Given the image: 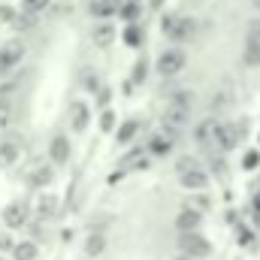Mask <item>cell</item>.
<instances>
[{
    "label": "cell",
    "mask_w": 260,
    "mask_h": 260,
    "mask_svg": "<svg viewBox=\"0 0 260 260\" xmlns=\"http://www.w3.org/2000/svg\"><path fill=\"white\" fill-rule=\"evenodd\" d=\"M118 0H94L91 3V15H97V18H109V15H115L118 12Z\"/></svg>",
    "instance_id": "15"
},
{
    "label": "cell",
    "mask_w": 260,
    "mask_h": 260,
    "mask_svg": "<svg viewBox=\"0 0 260 260\" xmlns=\"http://www.w3.org/2000/svg\"><path fill=\"white\" fill-rule=\"evenodd\" d=\"M124 43L133 46V49H136V46H142V30H139V24H130L127 30H124Z\"/></svg>",
    "instance_id": "24"
},
{
    "label": "cell",
    "mask_w": 260,
    "mask_h": 260,
    "mask_svg": "<svg viewBox=\"0 0 260 260\" xmlns=\"http://www.w3.org/2000/svg\"><path fill=\"white\" fill-rule=\"evenodd\" d=\"M106 251V236L103 233H91L88 239H85V254L88 257H100Z\"/></svg>",
    "instance_id": "14"
},
{
    "label": "cell",
    "mask_w": 260,
    "mask_h": 260,
    "mask_svg": "<svg viewBox=\"0 0 260 260\" xmlns=\"http://www.w3.org/2000/svg\"><path fill=\"white\" fill-rule=\"evenodd\" d=\"M12 24H15V27H21V30H27V27H34V24H37V12H21V15H15V18H12Z\"/></svg>",
    "instance_id": "23"
},
{
    "label": "cell",
    "mask_w": 260,
    "mask_h": 260,
    "mask_svg": "<svg viewBox=\"0 0 260 260\" xmlns=\"http://www.w3.org/2000/svg\"><path fill=\"white\" fill-rule=\"evenodd\" d=\"M49 157H52L58 167L70 160V139H67V136H61V133H58V136L52 139V145H49Z\"/></svg>",
    "instance_id": "10"
},
{
    "label": "cell",
    "mask_w": 260,
    "mask_h": 260,
    "mask_svg": "<svg viewBox=\"0 0 260 260\" xmlns=\"http://www.w3.org/2000/svg\"><path fill=\"white\" fill-rule=\"evenodd\" d=\"M88 121H91L88 106H85V103H73V109H70V124H73V130L82 133V130L88 127Z\"/></svg>",
    "instance_id": "11"
},
{
    "label": "cell",
    "mask_w": 260,
    "mask_h": 260,
    "mask_svg": "<svg viewBox=\"0 0 260 260\" xmlns=\"http://www.w3.org/2000/svg\"><path fill=\"white\" fill-rule=\"evenodd\" d=\"M188 167H200V164H197L194 157H182V160L176 164V170H179V173H182V170H188Z\"/></svg>",
    "instance_id": "30"
},
{
    "label": "cell",
    "mask_w": 260,
    "mask_h": 260,
    "mask_svg": "<svg viewBox=\"0 0 260 260\" xmlns=\"http://www.w3.org/2000/svg\"><path fill=\"white\" fill-rule=\"evenodd\" d=\"M112 124H115V115H112V112H103V118H100V127H103V130H112Z\"/></svg>",
    "instance_id": "29"
},
{
    "label": "cell",
    "mask_w": 260,
    "mask_h": 260,
    "mask_svg": "<svg viewBox=\"0 0 260 260\" xmlns=\"http://www.w3.org/2000/svg\"><path fill=\"white\" fill-rule=\"evenodd\" d=\"M185 64H188V55H185L182 49H167V52H160L154 70H157L164 79H173V76H179V73L185 70Z\"/></svg>",
    "instance_id": "3"
},
{
    "label": "cell",
    "mask_w": 260,
    "mask_h": 260,
    "mask_svg": "<svg viewBox=\"0 0 260 260\" xmlns=\"http://www.w3.org/2000/svg\"><path fill=\"white\" fill-rule=\"evenodd\" d=\"M21 58H24V43H21V40H9V43H3V46H0V76L9 73L12 67L21 64Z\"/></svg>",
    "instance_id": "6"
},
{
    "label": "cell",
    "mask_w": 260,
    "mask_h": 260,
    "mask_svg": "<svg viewBox=\"0 0 260 260\" xmlns=\"http://www.w3.org/2000/svg\"><path fill=\"white\" fill-rule=\"evenodd\" d=\"M112 37H115V30H112L109 24H103V27H97V30H94V43H97V46H109V43H112Z\"/></svg>",
    "instance_id": "20"
},
{
    "label": "cell",
    "mask_w": 260,
    "mask_h": 260,
    "mask_svg": "<svg viewBox=\"0 0 260 260\" xmlns=\"http://www.w3.org/2000/svg\"><path fill=\"white\" fill-rule=\"evenodd\" d=\"M139 79H145V64H136V70H133V82H139Z\"/></svg>",
    "instance_id": "32"
},
{
    "label": "cell",
    "mask_w": 260,
    "mask_h": 260,
    "mask_svg": "<svg viewBox=\"0 0 260 260\" xmlns=\"http://www.w3.org/2000/svg\"><path fill=\"white\" fill-rule=\"evenodd\" d=\"M248 37H251V40H260V18H254V21H251V27H248Z\"/></svg>",
    "instance_id": "31"
},
{
    "label": "cell",
    "mask_w": 260,
    "mask_h": 260,
    "mask_svg": "<svg viewBox=\"0 0 260 260\" xmlns=\"http://www.w3.org/2000/svg\"><path fill=\"white\" fill-rule=\"evenodd\" d=\"M18 157H21V145L18 142H0V170L18 164Z\"/></svg>",
    "instance_id": "12"
},
{
    "label": "cell",
    "mask_w": 260,
    "mask_h": 260,
    "mask_svg": "<svg viewBox=\"0 0 260 260\" xmlns=\"http://www.w3.org/2000/svg\"><path fill=\"white\" fill-rule=\"evenodd\" d=\"M239 139H242V127H239V124H221V127H218V151L236 148Z\"/></svg>",
    "instance_id": "8"
},
{
    "label": "cell",
    "mask_w": 260,
    "mask_h": 260,
    "mask_svg": "<svg viewBox=\"0 0 260 260\" xmlns=\"http://www.w3.org/2000/svg\"><path fill=\"white\" fill-rule=\"evenodd\" d=\"M52 0H21V9L24 12H43Z\"/></svg>",
    "instance_id": "26"
},
{
    "label": "cell",
    "mask_w": 260,
    "mask_h": 260,
    "mask_svg": "<svg viewBox=\"0 0 260 260\" xmlns=\"http://www.w3.org/2000/svg\"><path fill=\"white\" fill-rule=\"evenodd\" d=\"M257 164H260V151H248V154H245V160H242V167H245V170H254Z\"/></svg>",
    "instance_id": "27"
},
{
    "label": "cell",
    "mask_w": 260,
    "mask_h": 260,
    "mask_svg": "<svg viewBox=\"0 0 260 260\" xmlns=\"http://www.w3.org/2000/svg\"><path fill=\"white\" fill-rule=\"evenodd\" d=\"M12 257L15 260H34L37 257V245L34 242H21V245L12 248Z\"/></svg>",
    "instance_id": "19"
},
{
    "label": "cell",
    "mask_w": 260,
    "mask_h": 260,
    "mask_svg": "<svg viewBox=\"0 0 260 260\" xmlns=\"http://www.w3.org/2000/svg\"><path fill=\"white\" fill-rule=\"evenodd\" d=\"M191 103H194V97H188V94H179L176 100L167 103V109H164V115H160V124H164V130H167L173 139H179L182 127L188 124V109H191Z\"/></svg>",
    "instance_id": "1"
},
{
    "label": "cell",
    "mask_w": 260,
    "mask_h": 260,
    "mask_svg": "<svg viewBox=\"0 0 260 260\" xmlns=\"http://www.w3.org/2000/svg\"><path fill=\"white\" fill-rule=\"evenodd\" d=\"M179 185L188 188V191H203V188L209 185V176H206L200 167H188V170L179 173Z\"/></svg>",
    "instance_id": "7"
},
{
    "label": "cell",
    "mask_w": 260,
    "mask_h": 260,
    "mask_svg": "<svg viewBox=\"0 0 260 260\" xmlns=\"http://www.w3.org/2000/svg\"><path fill=\"white\" fill-rule=\"evenodd\" d=\"M242 61L248 67H260V40H251V37H248L245 52H242Z\"/></svg>",
    "instance_id": "18"
},
{
    "label": "cell",
    "mask_w": 260,
    "mask_h": 260,
    "mask_svg": "<svg viewBox=\"0 0 260 260\" xmlns=\"http://www.w3.org/2000/svg\"><path fill=\"white\" fill-rule=\"evenodd\" d=\"M136 130H139V121H124L121 124V130H118V142L124 145V142H130L133 136H136Z\"/></svg>",
    "instance_id": "22"
},
{
    "label": "cell",
    "mask_w": 260,
    "mask_h": 260,
    "mask_svg": "<svg viewBox=\"0 0 260 260\" xmlns=\"http://www.w3.org/2000/svg\"><path fill=\"white\" fill-rule=\"evenodd\" d=\"M12 18H15V9H12V6H0V24H3V21L12 24Z\"/></svg>",
    "instance_id": "28"
},
{
    "label": "cell",
    "mask_w": 260,
    "mask_h": 260,
    "mask_svg": "<svg viewBox=\"0 0 260 260\" xmlns=\"http://www.w3.org/2000/svg\"><path fill=\"white\" fill-rule=\"evenodd\" d=\"M218 121L215 118H206V121H200L194 130V139L200 148H206V151H218Z\"/></svg>",
    "instance_id": "5"
},
{
    "label": "cell",
    "mask_w": 260,
    "mask_h": 260,
    "mask_svg": "<svg viewBox=\"0 0 260 260\" xmlns=\"http://www.w3.org/2000/svg\"><path fill=\"white\" fill-rule=\"evenodd\" d=\"M200 224H203V215H200L197 209H185V212H179V218H176V227H179V230H200Z\"/></svg>",
    "instance_id": "13"
},
{
    "label": "cell",
    "mask_w": 260,
    "mask_h": 260,
    "mask_svg": "<svg viewBox=\"0 0 260 260\" xmlns=\"http://www.w3.org/2000/svg\"><path fill=\"white\" fill-rule=\"evenodd\" d=\"M160 27L167 30V37L170 40H191L197 34V21L194 18H185V15H164V21H160Z\"/></svg>",
    "instance_id": "2"
},
{
    "label": "cell",
    "mask_w": 260,
    "mask_h": 260,
    "mask_svg": "<svg viewBox=\"0 0 260 260\" xmlns=\"http://www.w3.org/2000/svg\"><path fill=\"white\" fill-rule=\"evenodd\" d=\"M173 142H176V139H173V136L164 130V133H157V136L148 142V151H151V154H167V151L173 148Z\"/></svg>",
    "instance_id": "16"
},
{
    "label": "cell",
    "mask_w": 260,
    "mask_h": 260,
    "mask_svg": "<svg viewBox=\"0 0 260 260\" xmlns=\"http://www.w3.org/2000/svg\"><path fill=\"white\" fill-rule=\"evenodd\" d=\"M118 15H124L127 21H136V15H139V3H124V6H118Z\"/></svg>",
    "instance_id": "25"
},
{
    "label": "cell",
    "mask_w": 260,
    "mask_h": 260,
    "mask_svg": "<svg viewBox=\"0 0 260 260\" xmlns=\"http://www.w3.org/2000/svg\"><path fill=\"white\" fill-rule=\"evenodd\" d=\"M37 209H40V215H43V218H52V215L58 212V200H55V197H43Z\"/></svg>",
    "instance_id": "21"
},
{
    "label": "cell",
    "mask_w": 260,
    "mask_h": 260,
    "mask_svg": "<svg viewBox=\"0 0 260 260\" xmlns=\"http://www.w3.org/2000/svg\"><path fill=\"white\" fill-rule=\"evenodd\" d=\"M55 179V170L52 167H37V170H30V185L34 188H43V185H49Z\"/></svg>",
    "instance_id": "17"
},
{
    "label": "cell",
    "mask_w": 260,
    "mask_h": 260,
    "mask_svg": "<svg viewBox=\"0 0 260 260\" xmlns=\"http://www.w3.org/2000/svg\"><path fill=\"white\" fill-rule=\"evenodd\" d=\"M179 248H182V254H188V257H209V251H212V245H209L197 230H182V233H179Z\"/></svg>",
    "instance_id": "4"
},
{
    "label": "cell",
    "mask_w": 260,
    "mask_h": 260,
    "mask_svg": "<svg viewBox=\"0 0 260 260\" xmlns=\"http://www.w3.org/2000/svg\"><path fill=\"white\" fill-rule=\"evenodd\" d=\"M24 221H27V206L24 203H9L3 209V224L6 227H21Z\"/></svg>",
    "instance_id": "9"
}]
</instances>
